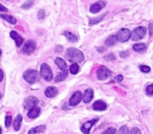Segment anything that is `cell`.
I'll return each instance as SVG.
<instances>
[{
  "label": "cell",
  "mask_w": 153,
  "mask_h": 134,
  "mask_svg": "<svg viewBox=\"0 0 153 134\" xmlns=\"http://www.w3.org/2000/svg\"><path fill=\"white\" fill-rule=\"evenodd\" d=\"M45 11L43 9L39 10L38 13H37V17H38L39 19H43L45 17Z\"/></svg>",
  "instance_id": "cell-33"
},
{
  "label": "cell",
  "mask_w": 153,
  "mask_h": 134,
  "mask_svg": "<svg viewBox=\"0 0 153 134\" xmlns=\"http://www.w3.org/2000/svg\"><path fill=\"white\" fill-rule=\"evenodd\" d=\"M64 35L67 37V40L71 42V43H75V42H76L78 40V37L75 36L74 34L68 31H66L64 32Z\"/></svg>",
  "instance_id": "cell-19"
},
{
  "label": "cell",
  "mask_w": 153,
  "mask_h": 134,
  "mask_svg": "<svg viewBox=\"0 0 153 134\" xmlns=\"http://www.w3.org/2000/svg\"><path fill=\"white\" fill-rule=\"evenodd\" d=\"M97 121L98 118H94V119L91 120V121H88L85 123H84L83 125H82L81 128V131L85 134H89L91 128H92L93 125Z\"/></svg>",
  "instance_id": "cell-11"
},
{
  "label": "cell",
  "mask_w": 153,
  "mask_h": 134,
  "mask_svg": "<svg viewBox=\"0 0 153 134\" xmlns=\"http://www.w3.org/2000/svg\"><path fill=\"white\" fill-rule=\"evenodd\" d=\"M65 57L69 61L75 63L82 62L85 59L83 53L75 48H69L66 51Z\"/></svg>",
  "instance_id": "cell-1"
},
{
  "label": "cell",
  "mask_w": 153,
  "mask_h": 134,
  "mask_svg": "<svg viewBox=\"0 0 153 134\" xmlns=\"http://www.w3.org/2000/svg\"><path fill=\"white\" fill-rule=\"evenodd\" d=\"M147 93L149 96H153V84H151L147 86Z\"/></svg>",
  "instance_id": "cell-34"
},
{
  "label": "cell",
  "mask_w": 153,
  "mask_h": 134,
  "mask_svg": "<svg viewBox=\"0 0 153 134\" xmlns=\"http://www.w3.org/2000/svg\"><path fill=\"white\" fill-rule=\"evenodd\" d=\"M57 89L55 86H49L48 88H46V91H45V95L46 97L48 98H53L57 95Z\"/></svg>",
  "instance_id": "cell-14"
},
{
  "label": "cell",
  "mask_w": 153,
  "mask_h": 134,
  "mask_svg": "<svg viewBox=\"0 0 153 134\" xmlns=\"http://www.w3.org/2000/svg\"><path fill=\"white\" fill-rule=\"evenodd\" d=\"M33 4H34L33 1H27L26 3H24L23 5H22V8H24V9H29V8H30L33 5Z\"/></svg>",
  "instance_id": "cell-29"
},
{
  "label": "cell",
  "mask_w": 153,
  "mask_h": 134,
  "mask_svg": "<svg viewBox=\"0 0 153 134\" xmlns=\"http://www.w3.org/2000/svg\"><path fill=\"white\" fill-rule=\"evenodd\" d=\"M105 16V14H104V15H102V16H99V17H97L96 19H90V22H89L90 25L97 24L98 22H99L101 20H102V19H103V17Z\"/></svg>",
  "instance_id": "cell-26"
},
{
  "label": "cell",
  "mask_w": 153,
  "mask_h": 134,
  "mask_svg": "<svg viewBox=\"0 0 153 134\" xmlns=\"http://www.w3.org/2000/svg\"><path fill=\"white\" fill-rule=\"evenodd\" d=\"M112 72L109 69H108L106 66H101L98 69L97 72H96V75H97V78H99V80H105L107 79L108 78L111 77Z\"/></svg>",
  "instance_id": "cell-6"
},
{
  "label": "cell",
  "mask_w": 153,
  "mask_h": 134,
  "mask_svg": "<svg viewBox=\"0 0 153 134\" xmlns=\"http://www.w3.org/2000/svg\"><path fill=\"white\" fill-rule=\"evenodd\" d=\"M105 5H106V2L105 1H98L91 5V8H90V11L92 14L98 13L102 8H105Z\"/></svg>",
  "instance_id": "cell-9"
},
{
  "label": "cell",
  "mask_w": 153,
  "mask_h": 134,
  "mask_svg": "<svg viewBox=\"0 0 153 134\" xmlns=\"http://www.w3.org/2000/svg\"><path fill=\"white\" fill-rule=\"evenodd\" d=\"M40 76L46 81H50L53 78L52 72L50 67L46 63L41 64L40 66Z\"/></svg>",
  "instance_id": "cell-3"
},
{
  "label": "cell",
  "mask_w": 153,
  "mask_h": 134,
  "mask_svg": "<svg viewBox=\"0 0 153 134\" xmlns=\"http://www.w3.org/2000/svg\"><path fill=\"white\" fill-rule=\"evenodd\" d=\"M38 103V99L37 98L34 97V96H29V97L25 98L24 103H23V107H24L26 110H30L31 109L37 107V104Z\"/></svg>",
  "instance_id": "cell-7"
},
{
  "label": "cell",
  "mask_w": 153,
  "mask_h": 134,
  "mask_svg": "<svg viewBox=\"0 0 153 134\" xmlns=\"http://www.w3.org/2000/svg\"><path fill=\"white\" fill-rule=\"evenodd\" d=\"M23 78L26 81L30 84H33L37 81L38 78V75H37V71L34 70V69H29L23 74Z\"/></svg>",
  "instance_id": "cell-4"
},
{
  "label": "cell",
  "mask_w": 153,
  "mask_h": 134,
  "mask_svg": "<svg viewBox=\"0 0 153 134\" xmlns=\"http://www.w3.org/2000/svg\"><path fill=\"white\" fill-rule=\"evenodd\" d=\"M131 134H142L141 133V131L140 130V129L137 128H134L131 129Z\"/></svg>",
  "instance_id": "cell-36"
},
{
  "label": "cell",
  "mask_w": 153,
  "mask_h": 134,
  "mask_svg": "<svg viewBox=\"0 0 153 134\" xmlns=\"http://www.w3.org/2000/svg\"><path fill=\"white\" fill-rule=\"evenodd\" d=\"M22 116L21 114H19L18 115H17L16 118L14 119V128L15 130H19V128H20V125L21 123H22Z\"/></svg>",
  "instance_id": "cell-21"
},
{
  "label": "cell",
  "mask_w": 153,
  "mask_h": 134,
  "mask_svg": "<svg viewBox=\"0 0 153 134\" xmlns=\"http://www.w3.org/2000/svg\"><path fill=\"white\" fill-rule=\"evenodd\" d=\"M117 39H116V35H111L110 37H108V39L105 40V45L107 46H112L113 45L116 44Z\"/></svg>",
  "instance_id": "cell-22"
},
{
  "label": "cell",
  "mask_w": 153,
  "mask_h": 134,
  "mask_svg": "<svg viewBox=\"0 0 153 134\" xmlns=\"http://www.w3.org/2000/svg\"><path fill=\"white\" fill-rule=\"evenodd\" d=\"M0 72H1V78H0V81H2V79H3L4 78V75H3V72H2V70L0 71Z\"/></svg>",
  "instance_id": "cell-40"
},
{
  "label": "cell",
  "mask_w": 153,
  "mask_h": 134,
  "mask_svg": "<svg viewBox=\"0 0 153 134\" xmlns=\"http://www.w3.org/2000/svg\"><path fill=\"white\" fill-rule=\"evenodd\" d=\"M55 62L56 65L58 66V68H59L61 70L67 71V66L64 59H62V58H56V59L55 60Z\"/></svg>",
  "instance_id": "cell-17"
},
{
  "label": "cell",
  "mask_w": 153,
  "mask_h": 134,
  "mask_svg": "<svg viewBox=\"0 0 153 134\" xmlns=\"http://www.w3.org/2000/svg\"><path fill=\"white\" fill-rule=\"evenodd\" d=\"M140 70L142 72H144V73H148V72H150L151 69H150V67L148 66L141 65L140 66Z\"/></svg>",
  "instance_id": "cell-28"
},
{
  "label": "cell",
  "mask_w": 153,
  "mask_h": 134,
  "mask_svg": "<svg viewBox=\"0 0 153 134\" xmlns=\"http://www.w3.org/2000/svg\"><path fill=\"white\" fill-rule=\"evenodd\" d=\"M40 111H41V110H40V107H35L29 110V113H28V114H27V115H28V117L30 118H35L39 116V115H40Z\"/></svg>",
  "instance_id": "cell-15"
},
{
  "label": "cell",
  "mask_w": 153,
  "mask_h": 134,
  "mask_svg": "<svg viewBox=\"0 0 153 134\" xmlns=\"http://www.w3.org/2000/svg\"><path fill=\"white\" fill-rule=\"evenodd\" d=\"M149 35L152 36L153 34V22H151L149 25Z\"/></svg>",
  "instance_id": "cell-38"
},
{
  "label": "cell",
  "mask_w": 153,
  "mask_h": 134,
  "mask_svg": "<svg viewBox=\"0 0 153 134\" xmlns=\"http://www.w3.org/2000/svg\"><path fill=\"white\" fill-rule=\"evenodd\" d=\"M82 98V94L80 91H77L72 96V97L70 99V105L74 107V106L78 105L80 103Z\"/></svg>",
  "instance_id": "cell-10"
},
{
  "label": "cell",
  "mask_w": 153,
  "mask_h": 134,
  "mask_svg": "<svg viewBox=\"0 0 153 134\" xmlns=\"http://www.w3.org/2000/svg\"><path fill=\"white\" fill-rule=\"evenodd\" d=\"M0 16L4 19V20H6L7 22H10L11 24H15L17 22V19H15L14 16H10V15L8 14H1Z\"/></svg>",
  "instance_id": "cell-24"
},
{
  "label": "cell",
  "mask_w": 153,
  "mask_h": 134,
  "mask_svg": "<svg viewBox=\"0 0 153 134\" xmlns=\"http://www.w3.org/2000/svg\"><path fill=\"white\" fill-rule=\"evenodd\" d=\"M46 130V126L45 125H40L36 128H34L29 131L28 134H37L43 133Z\"/></svg>",
  "instance_id": "cell-18"
},
{
  "label": "cell",
  "mask_w": 153,
  "mask_h": 134,
  "mask_svg": "<svg viewBox=\"0 0 153 134\" xmlns=\"http://www.w3.org/2000/svg\"><path fill=\"white\" fill-rule=\"evenodd\" d=\"M93 98V91L92 89H87L83 96V101L85 103H89Z\"/></svg>",
  "instance_id": "cell-16"
},
{
  "label": "cell",
  "mask_w": 153,
  "mask_h": 134,
  "mask_svg": "<svg viewBox=\"0 0 153 134\" xmlns=\"http://www.w3.org/2000/svg\"><path fill=\"white\" fill-rule=\"evenodd\" d=\"M129 55H130V53L129 51H123L120 53V56L122 58H128Z\"/></svg>",
  "instance_id": "cell-35"
},
{
  "label": "cell",
  "mask_w": 153,
  "mask_h": 134,
  "mask_svg": "<svg viewBox=\"0 0 153 134\" xmlns=\"http://www.w3.org/2000/svg\"><path fill=\"white\" fill-rule=\"evenodd\" d=\"M123 80V76L122 75H117V76L115 78V81H116L117 83H120V82H121Z\"/></svg>",
  "instance_id": "cell-37"
},
{
  "label": "cell",
  "mask_w": 153,
  "mask_h": 134,
  "mask_svg": "<svg viewBox=\"0 0 153 134\" xmlns=\"http://www.w3.org/2000/svg\"><path fill=\"white\" fill-rule=\"evenodd\" d=\"M131 32L127 29H122L120 31L116 32V37L117 39V41L121 42V43H126L129 38H131Z\"/></svg>",
  "instance_id": "cell-5"
},
{
  "label": "cell",
  "mask_w": 153,
  "mask_h": 134,
  "mask_svg": "<svg viewBox=\"0 0 153 134\" xmlns=\"http://www.w3.org/2000/svg\"><path fill=\"white\" fill-rule=\"evenodd\" d=\"M0 11L1 12H6V11H8V9L5 8L2 5H0Z\"/></svg>",
  "instance_id": "cell-39"
},
{
  "label": "cell",
  "mask_w": 153,
  "mask_h": 134,
  "mask_svg": "<svg viewBox=\"0 0 153 134\" xmlns=\"http://www.w3.org/2000/svg\"><path fill=\"white\" fill-rule=\"evenodd\" d=\"M78 71H79V66H78L77 63H73L70 66V72H71V74H73V75H76L78 72Z\"/></svg>",
  "instance_id": "cell-25"
},
{
  "label": "cell",
  "mask_w": 153,
  "mask_h": 134,
  "mask_svg": "<svg viewBox=\"0 0 153 134\" xmlns=\"http://www.w3.org/2000/svg\"><path fill=\"white\" fill-rule=\"evenodd\" d=\"M118 134H129V130L126 126H123L119 130Z\"/></svg>",
  "instance_id": "cell-31"
},
{
  "label": "cell",
  "mask_w": 153,
  "mask_h": 134,
  "mask_svg": "<svg viewBox=\"0 0 153 134\" xmlns=\"http://www.w3.org/2000/svg\"><path fill=\"white\" fill-rule=\"evenodd\" d=\"M36 43H35L34 40H28L27 42H26L25 43L23 48H22V52L26 54H30L36 49Z\"/></svg>",
  "instance_id": "cell-8"
},
{
  "label": "cell",
  "mask_w": 153,
  "mask_h": 134,
  "mask_svg": "<svg viewBox=\"0 0 153 134\" xmlns=\"http://www.w3.org/2000/svg\"><path fill=\"white\" fill-rule=\"evenodd\" d=\"M67 75H68V72H67V71H63L62 72L58 74V75L55 78V81L60 82V81H64L66 78H67Z\"/></svg>",
  "instance_id": "cell-23"
},
{
  "label": "cell",
  "mask_w": 153,
  "mask_h": 134,
  "mask_svg": "<svg viewBox=\"0 0 153 134\" xmlns=\"http://www.w3.org/2000/svg\"><path fill=\"white\" fill-rule=\"evenodd\" d=\"M116 133V129L113 128H109L107 130H105L102 134H114Z\"/></svg>",
  "instance_id": "cell-32"
},
{
  "label": "cell",
  "mask_w": 153,
  "mask_h": 134,
  "mask_svg": "<svg viewBox=\"0 0 153 134\" xmlns=\"http://www.w3.org/2000/svg\"><path fill=\"white\" fill-rule=\"evenodd\" d=\"M93 110H98V111H103V110L107 109V104H105L103 101L98 100L93 103Z\"/></svg>",
  "instance_id": "cell-13"
},
{
  "label": "cell",
  "mask_w": 153,
  "mask_h": 134,
  "mask_svg": "<svg viewBox=\"0 0 153 134\" xmlns=\"http://www.w3.org/2000/svg\"><path fill=\"white\" fill-rule=\"evenodd\" d=\"M11 121H12V117H11V115H7V116L5 117V127H6L7 128L10 127V125H11Z\"/></svg>",
  "instance_id": "cell-30"
},
{
  "label": "cell",
  "mask_w": 153,
  "mask_h": 134,
  "mask_svg": "<svg viewBox=\"0 0 153 134\" xmlns=\"http://www.w3.org/2000/svg\"><path fill=\"white\" fill-rule=\"evenodd\" d=\"M133 49L137 52L142 53L147 49V46L144 43H136L133 46Z\"/></svg>",
  "instance_id": "cell-20"
},
{
  "label": "cell",
  "mask_w": 153,
  "mask_h": 134,
  "mask_svg": "<svg viewBox=\"0 0 153 134\" xmlns=\"http://www.w3.org/2000/svg\"><path fill=\"white\" fill-rule=\"evenodd\" d=\"M146 34H147V29L144 26H140L134 29L131 31V38L133 41H138L144 38Z\"/></svg>",
  "instance_id": "cell-2"
},
{
  "label": "cell",
  "mask_w": 153,
  "mask_h": 134,
  "mask_svg": "<svg viewBox=\"0 0 153 134\" xmlns=\"http://www.w3.org/2000/svg\"><path fill=\"white\" fill-rule=\"evenodd\" d=\"M104 58H105V61H113L116 60V57H115V55L113 53H110V54H108V55H105V57H104Z\"/></svg>",
  "instance_id": "cell-27"
},
{
  "label": "cell",
  "mask_w": 153,
  "mask_h": 134,
  "mask_svg": "<svg viewBox=\"0 0 153 134\" xmlns=\"http://www.w3.org/2000/svg\"><path fill=\"white\" fill-rule=\"evenodd\" d=\"M10 36H11V37L13 39V40H14L15 43H16V46L17 47L20 46L23 43V42H24V39L22 38V37L19 35V34L17 33V32L14 31H12L10 33Z\"/></svg>",
  "instance_id": "cell-12"
}]
</instances>
